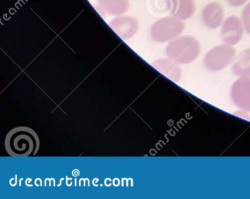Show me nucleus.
<instances>
[{"instance_id":"1","label":"nucleus","mask_w":250,"mask_h":199,"mask_svg":"<svg viewBox=\"0 0 250 199\" xmlns=\"http://www.w3.org/2000/svg\"><path fill=\"white\" fill-rule=\"evenodd\" d=\"M4 143L6 153L13 157L35 155L40 148V138L36 132L26 126H20L10 130Z\"/></svg>"},{"instance_id":"2","label":"nucleus","mask_w":250,"mask_h":199,"mask_svg":"<svg viewBox=\"0 0 250 199\" xmlns=\"http://www.w3.org/2000/svg\"><path fill=\"white\" fill-rule=\"evenodd\" d=\"M167 54L179 64H189L195 61L201 53V44L197 38L184 35L175 38L167 47Z\"/></svg>"},{"instance_id":"3","label":"nucleus","mask_w":250,"mask_h":199,"mask_svg":"<svg viewBox=\"0 0 250 199\" xmlns=\"http://www.w3.org/2000/svg\"><path fill=\"white\" fill-rule=\"evenodd\" d=\"M236 57V50L230 44H222L209 50L204 57L205 68L212 72L222 70L232 64Z\"/></svg>"},{"instance_id":"4","label":"nucleus","mask_w":250,"mask_h":199,"mask_svg":"<svg viewBox=\"0 0 250 199\" xmlns=\"http://www.w3.org/2000/svg\"><path fill=\"white\" fill-rule=\"evenodd\" d=\"M185 23L176 17H166L154 23L151 35L157 42L172 40L184 32Z\"/></svg>"},{"instance_id":"5","label":"nucleus","mask_w":250,"mask_h":199,"mask_svg":"<svg viewBox=\"0 0 250 199\" xmlns=\"http://www.w3.org/2000/svg\"><path fill=\"white\" fill-rule=\"evenodd\" d=\"M230 95L238 108L250 112V76H240L235 80L231 86Z\"/></svg>"},{"instance_id":"6","label":"nucleus","mask_w":250,"mask_h":199,"mask_svg":"<svg viewBox=\"0 0 250 199\" xmlns=\"http://www.w3.org/2000/svg\"><path fill=\"white\" fill-rule=\"evenodd\" d=\"M244 26L243 21L236 16H231L226 18L222 23L221 37L226 44L235 45L243 38Z\"/></svg>"},{"instance_id":"7","label":"nucleus","mask_w":250,"mask_h":199,"mask_svg":"<svg viewBox=\"0 0 250 199\" xmlns=\"http://www.w3.org/2000/svg\"><path fill=\"white\" fill-rule=\"evenodd\" d=\"M225 12L222 5L218 2L208 4L202 10L201 18L208 28L216 29L224 22Z\"/></svg>"},{"instance_id":"8","label":"nucleus","mask_w":250,"mask_h":199,"mask_svg":"<svg viewBox=\"0 0 250 199\" xmlns=\"http://www.w3.org/2000/svg\"><path fill=\"white\" fill-rule=\"evenodd\" d=\"M110 25L114 30L123 37L131 36L139 28V23L137 20L130 16L116 17L111 21Z\"/></svg>"},{"instance_id":"9","label":"nucleus","mask_w":250,"mask_h":199,"mask_svg":"<svg viewBox=\"0 0 250 199\" xmlns=\"http://www.w3.org/2000/svg\"><path fill=\"white\" fill-rule=\"evenodd\" d=\"M169 5L172 15L181 21L189 19L195 13L193 0H169Z\"/></svg>"},{"instance_id":"10","label":"nucleus","mask_w":250,"mask_h":199,"mask_svg":"<svg viewBox=\"0 0 250 199\" xmlns=\"http://www.w3.org/2000/svg\"><path fill=\"white\" fill-rule=\"evenodd\" d=\"M102 11L113 16H121L128 10L129 0H98V6Z\"/></svg>"},{"instance_id":"11","label":"nucleus","mask_w":250,"mask_h":199,"mask_svg":"<svg viewBox=\"0 0 250 199\" xmlns=\"http://www.w3.org/2000/svg\"><path fill=\"white\" fill-rule=\"evenodd\" d=\"M231 70L235 76H250V48L243 50L237 55Z\"/></svg>"},{"instance_id":"12","label":"nucleus","mask_w":250,"mask_h":199,"mask_svg":"<svg viewBox=\"0 0 250 199\" xmlns=\"http://www.w3.org/2000/svg\"><path fill=\"white\" fill-rule=\"evenodd\" d=\"M157 68L159 70L172 79L173 81L178 82L182 76V72L180 67L177 66L176 62L169 59H161L158 61Z\"/></svg>"},{"instance_id":"13","label":"nucleus","mask_w":250,"mask_h":199,"mask_svg":"<svg viewBox=\"0 0 250 199\" xmlns=\"http://www.w3.org/2000/svg\"><path fill=\"white\" fill-rule=\"evenodd\" d=\"M242 21H243L245 31L250 34V2L245 6L242 12Z\"/></svg>"},{"instance_id":"14","label":"nucleus","mask_w":250,"mask_h":199,"mask_svg":"<svg viewBox=\"0 0 250 199\" xmlns=\"http://www.w3.org/2000/svg\"><path fill=\"white\" fill-rule=\"evenodd\" d=\"M247 1L248 0H228L229 3L234 7H239V6H243L245 3H247Z\"/></svg>"}]
</instances>
